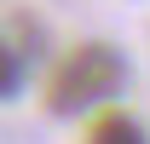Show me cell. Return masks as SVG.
I'll return each instance as SVG.
<instances>
[{
    "label": "cell",
    "mask_w": 150,
    "mask_h": 144,
    "mask_svg": "<svg viewBox=\"0 0 150 144\" xmlns=\"http://www.w3.org/2000/svg\"><path fill=\"white\" fill-rule=\"evenodd\" d=\"M121 81H127L121 52H115V46H104V40H93V46H75V52L52 69L46 98H52L58 115H81V109H98L104 98H115V92H121Z\"/></svg>",
    "instance_id": "1"
},
{
    "label": "cell",
    "mask_w": 150,
    "mask_h": 144,
    "mask_svg": "<svg viewBox=\"0 0 150 144\" xmlns=\"http://www.w3.org/2000/svg\"><path fill=\"white\" fill-rule=\"evenodd\" d=\"M87 144H144V127L133 121V115H104Z\"/></svg>",
    "instance_id": "2"
},
{
    "label": "cell",
    "mask_w": 150,
    "mask_h": 144,
    "mask_svg": "<svg viewBox=\"0 0 150 144\" xmlns=\"http://www.w3.org/2000/svg\"><path fill=\"white\" fill-rule=\"evenodd\" d=\"M18 87H23V58L12 52L6 40H0V98H12Z\"/></svg>",
    "instance_id": "3"
}]
</instances>
